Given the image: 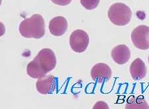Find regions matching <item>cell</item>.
I'll list each match as a JSON object with an SVG mask.
<instances>
[{"label":"cell","instance_id":"5b68a950","mask_svg":"<svg viewBox=\"0 0 149 109\" xmlns=\"http://www.w3.org/2000/svg\"><path fill=\"white\" fill-rule=\"evenodd\" d=\"M90 42L87 33L81 29L73 31L70 36V46L72 50L77 53L85 52Z\"/></svg>","mask_w":149,"mask_h":109},{"label":"cell","instance_id":"4fadbf2b","mask_svg":"<svg viewBox=\"0 0 149 109\" xmlns=\"http://www.w3.org/2000/svg\"><path fill=\"white\" fill-rule=\"evenodd\" d=\"M51 1L58 6H65L70 3L72 0H51Z\"/></svg>","mask_w":149,"mask_h":109},{"label":"cell","instance_id":"7a4b0ae2","mask_svg":"<svg viewBox=\"0 0 149 109\" xmlns=\"http://www.w3.org/2000/svg\"><path fill=\"white\" fill-rule=\"evenodd\" d=\"M19 33L27 38L39 39L45 35V20L40 14H35L24 19L19 26Z\"/></svg>","mask_w":149,"mask_h":109},{"label":"cell","instance_id":"30bf717a","mask_svg":"<svg viewBox=\"0 0 149 109\" xmlns=\"http://www.w3.org/2000/svg\"><path fill=\"white\" fill-rule=\"evenodd\" d=\"M130 74L132 78L136 81L145 78L146 75V67L141 58H136L131 63Z\"/></svg>","mask_w":149,"mask_h":109},{"label":"cell","instance_id":"9a60e30c","mask_svg":"<svg viewBox=\"0 0 149 109\" xmlns=\"http://www.w3.org/2000/svg\"><path fill=\"white\" fill-rule=\"evenodd\" d=\"M148 62H149V56H148Z\"/></svg>","mask_w":149,"mask_h":109},{"label":"cell","instance_id":"5bb4252c","mask_svg":"<svg viewBox=\"0 0 149 109\" xmlns=\"http://www.w3.org/2000/svg\"><path fill=\"white\" fill-rule=\"evenodd\" d=\"M93 108H109V106L106 103L103 101H100L95 104L93 106Z\"/></svg>","mask_w":149,"mask_h":109},{"label":"cell","instance_id":"277c9868","mask_svg":"<svg viewBox=\"0 0 149 109\" xmlns=\"http://www.w3.org/2000/svg\"><path fill=\"white\" fill-rule=\"evenodd\" d=\"M131 40L134 47L139 50L149 49V26L139 25L131 33Z\"/></svg>","mask_w":149,"mask_h":109},{"label":"cell","instance_id":"ba28073f","mask_svg":"<svg viewBox=\"0 0 149 109\" xmlns=\"http://www.w3.org/2000/svg\"><path fill=\"white\" fill-rule=\"evenodd\" d=\"M112 59L119 65L125 64L131 58V51L125 44H119L111 51Z\"/></svg>","mask_w":149,"mask_h":109},{"label":"cell","instance_id":"8992f818","mask_svg":"<svg viewBox=\"0 0 149 109\" xmlns=\"http://www.w3.org/2000/svg\"><path fill=\"white\" fill-rule=\"evenodd\" d=\"M93 81L99 83L108 81L112 75V71L109 65L104 63H98L93 65L90 72Z\"/></svg>","mask_w":149,"mask_h":109},{"label":"cell","instance_id":"6da1fadb","mask_svg":"<svg viewBox=\"0 0 149 109\" xmlns=\"http://www.w3.org/2000/svg\"><path fill=\"white\" fill-rule=\"evenodd\" d=\"M56 65V58L53 51L44 48L27 65V75L31 78L38 79L53 70Z\"/></svg>","mask_w":149,"mask_h":109},{"label":"cell","instance_id":"8fae6325","mask_svg":"<svg viewBox=\"0 0 149 109\" xmlns=\"http://www.w3.org/2000/svg\"><path fill=\"white\" fill-rule=\"evenodd\" d=\"M125 108L129 109H148L149 106L143 96H131L127 99Z\"/></svg>","mask_w":149,"mask_h":109},{"label":"cell","instance_id":"52a82bcc","mask_svg":"<svg viewBox=\"0 0 149 109\" xmlns=\"http://www.w3.org/2000/svg\"><path fill=\"white\" fill-rule=\"evenodd\" d=\"M56 78L52 75H46L43 77L38 79L36 82L37 90L42 94L52 93L56 89Z\"/></svg>","mask_w":149,"mask_h":109},{"label":"cell","instance_id":"9c48e42d","mask_svg":"<svg viewBox=\"0 0 149 109\" xmlns=\"http://www.w3.org/2000/svg\"><path fill=\"white\" fill-rule=\"evenodd\" d=\"M49 27L50 32L52 35L61 36L66 32L68 28V21L63 17H56L50 20Z\"/></svg>","mask_w":149,"mask_h":109},{"label":"cell","instance_id":"3957f363","mask_svg":"<svg viewBox=\"0 0 149 109\" xmlns=\"http://www.w3.org/2000/svg\"><path fill=\"white\" fill-rule=\"evenodd\" d=\"M108 17L112 23L117 26H125L131 21V9L123 3H115L110 6L108 10Z\"/></svg>","mask_w":149,"mask_h":109},{"label":"cell","instance_id":"7c38bea8","mask_svg":"<svg viewBox=\"0 0 149 109\" xmlns=\"http://www.w3.org/2000/svg\"><path fill=\"white\" fill-rule=\"evenodd\" d=\"M100 0H80V3L84 8L88 10L95 9L100 3Z\"/></svg>","mask_w":149,"mask_h":109}]
</instances>
